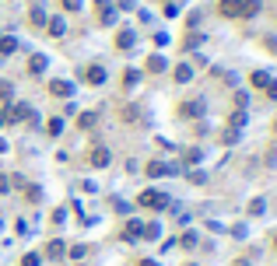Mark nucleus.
I'll return each mask as SVG.
<instances>
[{
	"mask_svg": "<svg viewBox=\"0 0 277 266\" xmlns=\"http://www.w3.org/2000/svg\"><path fill=\"white\" fill-rule=\"evenodd\" d=\"M249 84H253V88H267V84H270V74H267V70H253V74H249Z\"/></svg>",
	"mask_w": 277,
	"mask_h": 266,
	"instance_id": "obj_13",
	"label": "nucleus"
},
{
	"mask_svg": "<svg viewBox=\"0 0 277 266\" xmlns=\"http://www.w3.org/2000/svg\"><path fill=\"white\" fill-rule=\"evenodd\" d=\"M4 123H7V112H4V109H0V126H4Z\"/></svg>",
	"mask_w": 277,
	"mask_h": 266,
	"instance_id": "obj_31",
	"label": "nucleus"
},
{
	"mask_svg": "<svg viewBox=\"0 0 277 266\" xmlns=\"http://www.w3.org/2000/svg\"><path fill=\"white\" fill-rule=\"evenodd\" d=\"M144 70H147V74H161V70H169V60H165V56H158V53H151V56H147V63H144Z\"/></svg>",
	"mask_w": 277,
	"mask_h": 266,
	"instance_id": "obj_8",
	"label": "nucleus"
},
{
	"mask_svg": "<svg viewBox=\"0 0 277 266\" xmlns=\"http://www.w3.org/2000/svg\"><path fill=\"white\" fill-rule=\"evenodd\" d=\"M46 28H49V35L60 39V35L67 32V21H64V18H46Z\"/></svg>",
	"mask_w": 277,
	"mask_h": 266,
	"instance_id": "obj_11",
	"label": "nucleus"
},
{
	"mask_svg": "<svg viewBox=\"0 0 277 266\" xmlns=\"http://www.w3.org/2000/svg\"><path fill=\"white\" fill-rule=\"evenodd\" d=\"M228 123H232V130L246 126V112H242V109H239V112H232V116H228Z\"/></svg>",
	"mask_w": 277,
	"mask_h": 266,
	"instance_id": "obj_22",
	"label": "nucleus"
},
{
	"mask_svg": "<svg viewBox=\"0 0 277 266\" xmlns=\"http://www.w3.org/2000/svg\"><path fill=\"white\" fill-rule=\"evenodd\" d=\"M98 123V112H84V116H77V126H84V130H91Z\"/></svg>",
	"mask_w": 277,
	"mask_h": 266,
	"instance_id": "obj_18",
	"label": "nucleus"
},
{
	"mask_svg": "<svg viewBox=\"0 0 277 266\" xmlns=\"http://www.w3.org/2000/svg\"><path fill=\"white\" fill-rule=\"evenodd\" d=\"M60 130H64V119H60V116H53V119H46V133H53V137H57Z\"/></svg>",
	"mask_w": 277,
	"mask_h": 266,
	"instance_id": "obj_20",
	"label": "nucleus"
},
{
	"mask_svg": "<svg viewBox=\"0 0 277 266\" xmlns=\"http://www.w3.org/2000/svg\"><path fill=\"white\" fill-rule=\"evenodd\" d=\"M140 74H144V70L127 66V70H123V88H137V84H140Z\"/></svg>",
	"mask_w": 277,
	"mask_h": 266,
	"instance_id": "obj_12",
	"label": "nucleus"
},
{
	"mask_svg": "<svg viewBox=\"0 0 277 266\" xmlns=\"http://www.w3.org/2000/svg\"><path fill=\"white\" fill-rule=\"evenodd\" d=\"M14 53H18V39H14V35L0 39V56H14Z\"/></svg>",
	"mask_w": 277,
	"mask_h": 266,
	"instance_id": "obj_15",
	"label": "nucleus"
},
{
	"mask_svg": "<svg viewBox=\"0 0 277 266\" xmlns=\"http://www.w3.org/2000/svg\"><path fill=\"white\" fill-rule=\"evenodd\" d=\"M7 193H11V182H7V179L0 175V196H7Z\"/></svg>",
	"mask_w": 277,
	"mask_h": 266,
	"instance_id": "obj_29",
	"label": "nucleus"
},
{
	"mask_svg": "<svg viewBox=\"0 0 277 266\" xmlns=\"http://www.w3.org/2000/svg\"><path fill=\"white\" fill-rule=\"evenodd\" d=\"M4 151H7V144H4V140H0V154H4Z\"/></svg>",
	"mask_w": 277,
	"mask_h": 266,
	"instance_id": "obj_32",
	"label": "nucleus"
},
{
	"mask_svg": "<svg viewBox=\"0 0 277 266\" xmlns=\"http://www.w3.org/2000/svg\"><path fill=\"white\" fill-rule=\"evenodd\" d=\"M172 77H176V84H190V81H193V66H190V63H179L176 70H172Z\"/></svg>",
	"mask_w": 277,
	"mask_h": 266,
	"instance_id": "obj_10",
	"label": "nucleus"
},
{
	"mask_svg": "<svg viewBox=\"0 0 277 266\" xmlns=\"http://www.w3.org/2000/svg\"><path fill=\"white\" fill-rule=\"evenodd\" d=\"M137 203L144 207V210H161V207L169 203V196L158 193V189H144V193H137Z\"/></svg>",
	"mask_w": 277,
	"mask_h": 266,
	"instance_id": "obj_1",
	"label": "nucleus"
},
{
	"mask_svg": "<svg viewBox=\"0 0 277 266\" xmlns=\"http://www.w3.org/2000/svg\"><path fill=\"white\" fill-rule=\"evenodd\" d=\"M221 140H225V144H235V140H239V130H225Z\"/></svg>",
	"mask_w": 277,
	"mask_h": 266,
	"instance_id": "obj_24",
	"label": "nucleus"
},
{
	"mask_svg": "<svg viewBox=\"0 0 277 266\" xmlns=\"http://www.w3.org/2000/svg\"><path fill=\"white\" fill-rule=\"evenodd\" d=\"M274 242H277V238H274Z\"/></svg>",
	"mask_w": 277,
	"mask_h": 266,
	"instance_id": "obj_33",
	"label": "nucleus"
},
{
	"mask_svg": "<svg viewBox=\"0 0 277 266\" xmlns=\"http://www.w3.org/2000/svg\"><path fill=\"white\" fill-rule=\"evenodd\" d=\"M25 196H28V203H39V196H42V189H39V186H28V193H25Z\"/></svg>",
	"mask_w": 277,
	"mask_h": 266,
	"instance_id": "obj_23",
	"label": "nucleus"
},
{
	"mask_svg": "<svg viewBox=\"0 0 277 266\" xmlns=\"http://www.w3.org/2000/svg\"><path fill=\"white\" fill-rule=\"evenodd\" d=\"M46 256H49V259H60V256H64V242H49V245H46Z\"/></svg>",
	"mask_w": 277,
	"mask_h": 266,
	"instance_id": "obj_19",
	"label": "nucleus"
},
{
	"mask_svg": "<svg viewBox=\"0 0 277 266\" xmlns=\"http://www.w3.org/2000/svg\"><path fill=\"white\" fill-rule=\"evenodd\" d=\"M137 266H158V263H151V259H140V263Z\"/></svg>",
	"mask_w": 277,
	"mask_h": 266,
	"instance_id": "obj_30",
	"label": "nucleus"
},
{
	"mask_svg": "<svg viewBox=\"0 0 277 266\" xmlns=\"http://www.w3.org/2000/svg\"><path fill=\"white\" fill-rule=\"evenodd\" d=\"M144 235V228H140V221H130L127 228H123V238H140Z\"/></svg>",
	"mask_w": 277,
	"mask_h": 266,
	"instance_id": "obj_17",
	"label": "nucleus"
},
{
	"mask_svg": "<svg viewBox=\"0 0 277 266\" xmlns=\"http://www.w3.org/2000/svg\"><path fill=\"white\" fill-rule=\"evenodd\" d=\"M84 84H91V88H98V84H105V66L102 63H88L84 66Z\"/></svg>",
	"mask_w": 277,
	"mask_h": 266,
	"instance_id": "obj_2",
	"label": "nucleus"
},
{
	"mask_svg": "<svg viewBox=\"0 0 277 266\" xmlns=\"http://www.w3.org/2000/svg\"><path fill=\"white\" fill-rule=\"evenodd\" d=\"M46 91H49V95H57V98H67V95H74V84H67V81H49V84H46Z\"/></svg>",
	"mask_w": 277,
	"mask_h": 266,
	"instance_id": "obj_6",
	"label": "nucleus"
},
{
	"mask_svg": "<svg viewBox=\"0 0 277 266\" xmlns=\"http://www.w3.org/2000/svg\"><path fill=\"white\" fill-rule=\"evenodd\" d=\"M200 42H204V35H200V32H193V35H186V39H183V49H193V46H200Z\"/></svg>",
	"mask_w": 277,
	"mask_h": 266,
	"instance_id": "obj_21",
	"label": "nucleus"
},
{
	"mask_svg": "<svg viewBox=\"0 0 277 266\" xmlns=\"http://www.w3.org/2000/svg\"><path fill=\"white\" fill-rule=\"evenodd\" d=\"M249 214H263V200H253L249 203Z\"/></svg>",
	"mask_w": 277,
	"mask_h": 266,
	"instance_id": "obj_27",
	"label": "nucleus"
},
{
	"mask_svg": "<svg viewBox=\"0 0 277 266\" xmlns=\"http://www.w3.org/2000/svg\"><path fill=\"white\" fill-rule=\"evenodd\" d=\"M46 66H49V56H42V53H35V56L28 60V74H32V77H39V74H42Z\"/></svg>",
	"mask_w": 277,
	"mask_h": 266,
	"instance_id": "obj_9",
	"label": "nucleus"
},
{
	"mask_svg": "<svg viewBox=\"0 0 277 266\" xmlns=\"http://www.w3.org/2000/svg\"><path fill=\"white\" fill-rule=\"evenodd\" d=\"M221 18H242V0H217Z\"/></svg>",
	"mask_w": 277,
	"mask_h": 266,
	"instance_id": "obj_3",
	"label": "nucleus"
},
{
	"mask_svg": "<svg viewBox=\"0 0 277 266\" xmlns=\"http://www.w3.org/2000/svg\"><path fill=\"white\" fill-rule=\"evenodd\" d=\"M179 109H183V116H190V119H200V116H204V98H193V102H183Z\"/></svg>",
	"mask_w": 277,
	"mask_h": 266,
	"instance_id": "obj_5",
	"label": "nucleus"
},
{
	"mask_svg": "<svg viewBox=\"0 0 277 266\" xmlns=\"http://www.w3.org/2000/svg\"><path fill=\"white\" fill-rule=\"evenodd\" d=\"M134 46H137V32H134V28H123V32L116 35V49L127 53V49H134Z\"/></svg>",
	"mask_w": 277,
	"mask_h": 266,
	"instance_id": "obj_4",
	"label": "nucleus"
},
{
	"mask_svg": "<svg viewBox=\"0 0 277 266\" xmlns=\"http://www.w3.org/2000/svg\"><path fill=\"white\" fill-rule=\"evenodd\" d=\"M28 21H32L35 28H46V11H42V7H32V11H28Z\"/></svg>",
	"mask_w": 277,
	"mask_h": 266,
	"instance_id": "obj_16",
	"label": "nucleus"
},
{
	"mask_svg": "<svg viewBox=\"0 0 277 266\" xmlns=\"http://www.w3.org/2000/svg\"><path fill=\"white\" fill-rule=\"evenodd\" d=\"M200 158H204V154H200L197 147H193V151H186V165H190V161H200Z\"/></svg>",
	"mask_w": 277,
	"mask_h": 266,
	"instance_id": "obj_26",
	"label": "nucleus"
},
{
	"mask_svg": "<svg viewBox=\"0 0 277 266\" xmlns=\"http://www.w3.org/2000/svg\"><path fill=\"white\" fill-rule=\"evenodd\" d=\"M172 172H176V168H169V165H161V161H151V165H147V175H151V179H158V175H172Z\"/></svg>",
	"mask_w": 277,
	"mask_h": 266,
	"instance_id": "obj_14",
	"label": "nucleus"
},
{
	"mask_svg": "<svg viewBox=\"0 0 277 266\" xmlns=\"http://www.w3.org/2000/svg\"><path fill=\"white\" fill-rule=\"evenodd\" d=\"M88 161H91V165H95V168H105V165H109V161H113V154H109V151H105V147H95V151H91V154H88Z\"/></svg>",
	"mask_w": 277,
	"mask_h": 266,
	"instance_id": "obj_7",
	"label": "nucleus"
},
{
	"mask_svg": "<svg viewBox=\"0 0 277 266\" xmlns=\"http://www.w3.org/2000/svg\"><path fill=\"white\" fill-rule=\"evenodd\" d=\"M64 11H81V0H64Z\"/></svg>",
	"mask_w": 277,
	"mask_h": 266,
	"instance_id": "obj_28",
	"label": "nucleus"
},
{
	"mask_svg": "<svg viewBox=\"0 0 277 266\" xmlns=\"http://www.w3.org/2000/svg\"><path fill=\"white\" fill-rule=\"evenodd\" d=\"M21 266H39V256H35V252H28V256L21 259Z\"/></svg>",
	"mask_w": 277,
	"mask_h": 266,
	"instance_id": "obj_25",
	"label": "nucleus"
}]
</instances>
